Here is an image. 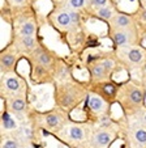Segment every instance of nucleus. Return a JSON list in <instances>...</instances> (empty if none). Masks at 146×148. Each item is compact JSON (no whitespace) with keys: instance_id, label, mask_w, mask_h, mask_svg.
Here are the masks:
<instances>
[{"instance_id":"nucleus-1","label":"nucleus","mask_w":146,"mask_h":148,"mask_svg":"<svg viewBox=\"0 0 146 148\" xmlns=\"http://www.w3.org/2000/svg\"><path fill=\"white\" fill-rule=\"evenodd\" d=\"M110 140H111V134H108V132L102 131L95 135V144L101 145V147L107 145L108 143H110Z\"/></svg>"},{"instance_id":"nucleus-2","label":"nucleus","mask_w":146,"mask_h":148,"mask_svg":"<svg viewBox=\"0 0 146 148\" xmlns=\"http://www.w3.org/2000/svg\"><path fill=\"white\" fill-rule=\"evenodd\" d=\"M56 23H58L60 26H63V28L68 26L69 24L72 23L69 13H67V12H61V13H59L58 16H56Z\"/></svg>"},{"instance_id":"nucleus-3","label":"nucleus","mask_w":146,"mask_h":148,"mask_svg":"<svg viewBox=\"0 0 146 148\" xmlns=\"http://www.w3.org/2000/svg\"><path fill=\"white\" fill-rule=\"evenodd\" d=\"M89 105H90V108L93 110L98 112V110H101L103 108V101H102V98L98 97V96H93V97L89 98Z\"/></svg>"},{"instance_id":"nucleus-4","label":"nucleus","mask_w":146,"mask_h":148,"mask_svg":"<svg viewBox=\"0 0 146 148\" xmlns=\"http://www.w3.org/2000/svg\"><path fill=\"white\" fill-rule=\"evenodd\" d=\"M113 23H115L116 26L125 28V26H128L130 24V18L128 16H125V14H117L115 17V20H113Z\"/></svg>"},{"instance_id":"nucleus-5","label":"nucleus","mask_w":146,"mask_h":148,"mask_svg":"<svg viewBox=\"0 0 146 148\" xmlns=\"http://www.w3.org/2000/svg\"><path fill=\"white\" fill-rule=\"evenodd\" d=\"M20 32H21L22 37H25V36H33V34L35 33V25H34L33 23H25L24 25L21 26Z\"/></svg>"},{"instance_id":"nucleus-6","label":"nucleus","mask_w":146,"mask_h":148,"mask_svg":"<svg viewBox=\"0 0 146 148\" xmlns=\"http://www.w3.org/2000/svg\"><path fill=\"white\" fill-rule=\"evenodd\" d=\"M128 58L132 63H140L141 59H142V54L138 49H132V50L128 53Z\"/></svg>"},{"instance_id":"nucleus-7","label":"nucleus","mask_w":146,"mask_h":148,"mask_svg":"<svg viewBox=\"0 0 146 148\" xmlns=\"http://www.w3.org/2000/svg\"><path fill=\"white\" fill-rule=\"evenodd\" d=\"M113 42L116 45H124L128 42V34L124 32H117L113 34Z\"/></svg>"},{"instance_id":"nucleus-8","label":"nucleus","mask_w":146,"mask_h":148,"mask_svg":"<svg viewBox=\"0 0 146 148\" xmlns=\"http://www.w3.org/2000/svg\"><path fill=\"white\" fill-rule=\"evenodd\" d=\"M3 126H4V129H7V130H12L16 127V122H14L13 118L9 117L8 113H4V115H3Z\"/></svg>"},{"instance_id":"nucleus-9","label":"nucleus","mask_w":146,"mask_h":148,"mask_svg":"<svg viewBox=\"0 0 146 148\" xmlns=\"http://www.w3.org/2000/svg\"><path fill=\"white\" fill-rule=\"evenodd\" d=\"M69 135H71L72 139L81 140L84 138V131L80 129V127H76V126H73V127H71V130H69Z\"/></svg>"},{"instance_id":"nucleus-10","label":"nucleus","mask_w":146,"mask_h":148,"mask_svg":"<svg viewBox=\"0 0 146 148\" xmlns=\"http://www.w3.org/2000/svg\"><path fill=\"white\" fill-rule=\"evenodd\" d=\"M5 87L8 88L9 90L14 92V90H17L20 88V83H18V80H17L16 77H8L5 80Z\"/></svg>"},{"instance_id":"nucleus-11","label":"nucleus","mask_w":146,"mask_h":148,"mask_svg":"<svg viewBox=\"0 0 146 148\" xmlns=\"http://www.w3.org/2000/svg\"><path fill=\"white\" fill-rule=\"evenodd\" d=\"M98 16L105 20H108L112 16V11H111L110 7H101V8L98 9Z\"/></svg>"},{"instance_id":"nucleus-12","label":"nucleus","mask_w":146,"mask_h":148,"mask_svg":"<svg viewBox=\"0 0 146 148\" xmlns=\"http://www.w3.org/2000/svg\"><path fill=\"white\" fill-rule=\"evenodd\" d=\"M142 98H143V95L140 89L132 90V93H130V100H132L134 103H140L141 101H142Z\"/></svg>"},{"instance_id":"nucleus-13","label":"nucleus","mask_w":146,"mask_h":148,"mask_svg":"<svg viewBox=\"0 0 146 148\" xmlns=\"http://www.w3.org/2000/svg\"><path fill=\"white\" fill-rule=\"evenodd\" d=\"M12 108L16 112H21V110L25 109V101L21 100V98H17V100H13L12 102Z\"/></svg>"},{"instance_id":"nucleus-14","label":"nucleus","mask_w":146,"mask_h":148,"mask_svg":"<svg viewBox=\"0 0 146 148\" xmlns=\"http://www.w3.org/2000/svg\"><path fill=\"white\" fill-rule=\"evenodd\" d=\"M22 43H24L25 47L31 49V47H34V45H35V39H34L33 36H25V37H22Z\"/></svg>"},{"instance_id":"nucleus-15","label":"nucleus","mask_w":146,"mask_h":148,"mask_svg":"<svg viewBox=\"0 0 146 148\" xmlns=\"http://www.w3.org/2000/svg\"><path fill=\"white\" fill-rule=\"evenodd\" d=\"M46 122L50 127H55V126H58V123H59V118L56 117L55 114H50L46 117Z\"/></svg>"},{"instance_id":"nucleus-16","label":"nucleus","mask_w":146,"mask_h":148,"mask_svg":"<svg viewBox=\"0 0 146 148\" xmlns=\"http://www.w3.org/2000/svg\"><path fill=\"white\" fill-rule=\"evenodd\" d=\"M1 63H3V66H5V67H11L14 63V56L13 55H4L3 58H1Z\"/></svg>"},{"instance_id":"nucleus-17","label":"nucleus","mask_w":146,"mask_h":148,"mask_svg":"<svg viewBox=\"0 0 146 148\" xmlns=\"http://www.w3.org/2000/svg\"><path fill=\"white\" fill-rule=\"evenodd\" d=\"M136 139H137V142L140 143H146V131L145 130H137L134 134Z\"/></svg>"},{"instance_id":"nucleus-18","label":"nucleus","mask_w":146,"mask_h":148,"mask_svg":"<svg viewBox=\"0 0 146 148\" xmlns=\"http://www.w3.org/2000/svg\"><path fill=\"white\" fill-rule=\"evenodd\" d=\"M105 68H103V66L102 64H99V66H95V67L93 68V75L95 76V77H102L103 75H105Z\"/></svg>"},{"instance_id":"nucleus-19","label":"nucleus","mask_w":146,"mask_h":148,"mask_svg":"<svg viewBox=\"0 0 146 148\" xmlns=\"http://www.w3.org/2000/svg\"><path fill=\"white\" fill-rule=\"evenodd\" d=\"M86 4V0H69V5L72 8H81Z\"/></svg>"},{"instance_id":"nucleus-20","label":"nucleus","mask_w":146,"mask_h":148,"mask_svg":"<svg viewBox=\"0 0 146 148\" xmlns=\"http://www.w3.org/2000/svg\"><path fill=\"white\" fill-rule=\"evenodd\" d=\"M39 62H41L42 64H44V66H48L51 63V59H50V56L47 55V54L42 53L41 55H39Z\"/></svg>"},{"instance_id":"nucleus-21","label":"nucleus","mask_w":146,"mask_h":148,"mask_svg":"<svg viewBox=\"0 0 146 148\" xmlns=\"http://www.w3.org/2000/svg\"><path fill=\"white\" fill-rule=\"evenodd\" d=\"M69 16H71V20L72 23H78V20H80V14L75 11H71L69 12Z\"/></svg>"},{"instance_id":"nucleus-22","label":"nucleus","mask_w":146,"mask_h":148,"mask_svg":"<svg viewBox=\"0 0 146 148\" xmlns=\"http://www.w3.org/2000/svg\"><path fill=\"white\" fill-rule=\"evenodd\" d=\"M102 66H103V68H105L106 71H108V70H111V68H112L113 63L110 60V59H106V60L102 62Z\"/></svg>"},{"instance_id":"nucleus-23","label":"nucleus","mask_w":146,"mask_h":148,"mask_svg":"<svg viewBox=\"0 0 146 148\" xmlns=\"http://www.w3.org/2000/svg\"><path fill=\"white\" fill-rule=\"evenodd\" d=\"M3 148H17V143L14 140H7L3 144Z\"/></svg>"},{"instance_id":"nucleus-24","label":"nucleus","mask_w":146,"mask_h":148,"mask_svg":"<svg viewBox=\"0 0 146 148\" xmlns=\"http://www.w3.org/2000/svg\"><path fill=\"white\" fill-rule=\"evenodd\" d=\"M106 3H107V0H93V4L98 7H105Z\"/></svg>"},{"instance_id":"nucleus-25","label":"nucleus","mask_w":146,"mask_h":148,"mask_svg":"<svg viewBox=\"0 0 146 148\" xmlns=\"http://www.w3.org/2000/svg\"><path fill=\"white\" fill-rule=\"evenodd\" d=\"M105 90H106V93H108V95H113V92H115V88L112 87V85H106L105 87Z\"/></svg>"},{"instance_id":"nucleus-26","label":"nucleus","mask_w":146,"mask_h":148,"mask_svg":"<svg viewBox=\"0 0 146 148\" xmlns=\"http://www.w3.org/2000/svg\"><path fill=\"white\" fill-rule=\"evenodd\" d=\"M71 101H72V98L71 97H65L64 98V105H69V103H71Z\"/></svg>"},{"instance_id":"nucleus-27","label":"nucleus","mask_w":146,"mask_h":148,"mask_svg":"<svg viewBox=\"0 0 146 148\" xmlns=\"http://www.w3.org/2000/svg\"><path fill=\"white\" fill-rule=\"evenodd\" d=\"M141 18H142V21H145V23H146V11L142 12V14H141Z\"/></svg>"},{"instance_id":"nucleus-28","label":"nucleus","mask_w":146,"mask_h":148,"mask_svg":"<svg viewBox=\"0 0 146 148\" xmlns=\"http://www.w3.org/2000/svg\"><path fill=\"white\" fill-rule=\"evenodd\" d=\"M12 1H13L14 4H22L24 1H25V0H12Z\"/></svg>"},{"instance_id":"nucleus-29","label":"nucleus","mask_w":146,"mask_h":148,"mask_svg":"<svg viewBox=\"0 0 146 148\" xmlns=\"http://www.w3.org/2000/svg\"><path fill=\"white\" fill-rule=\"evenodd\" d=\"M145 71H146V63H145Z\"/></svg>"},{"instance_id":"nucleus-30","label":"nucleus","mask_w":146,"mask_h":148,"mask_svg":"<svg viewBox=\"0 0 146 148\" xmlns=\"http://www.w3.org/2000/svg\"><path fill=\"white\" fill-rule=\"evenodd\" d=\"M145 122H146V114H145Z\"/></svg>"},{"instance_id":"nucleus-31","label":"nucleus","mask_w":146,"mask_h":148,"mask_svg":"<svg viewBox=\"0 0 146 148\" xmlns=\"http://www.w3.org/2000/svg\"><path fill=\"white\" fill-rule=\"evenodd\" d=\"M145 5H146V1H145Z\"/></svg>"},{"instance_id":"nucleus-32","label":"nucleus","mask_w":146,"mask_h":148,"mask_svg":"<svg viewBox=\"0 0 146 148\" xmlns=\"http://www.w3.org/2000/svg\"><path fill=\"white\" fill-rule=\"evenodd\" d=\"M29 148H30V147H29Z\"/></svg>"}]
</instances>
